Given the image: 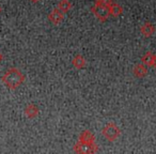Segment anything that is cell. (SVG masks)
<instances>
[{
	"label": "cell",
	"mask_w": 156,
	"mask_h": 154,
	"mask_svg": "<svg viewBox=\"0 0 156 154\" xmlns=\"http://www.w3.org/2000/svg\"><path fill=\"white\" fill-rule=\"evenodd\" d=\"M48 18L54 25H59L63 20V12H61L59 9H55L49 13Z\"/></svg>",
	"instance_id": "5b68a950"
},
{
	"label": "cell",
	"mask_w": 156,
	"mask_h": 154,
	"mask_svg": "<svg viewBox=\"0 0 156 154\" xmlns=\"http://www.w3.org/2000/svg\"><path fill=\"white\" fill-rule=\"evenodd\" d=\"M0 13H1V7H0Z\"/></svg>",
	"instance_id": "ac0fdd59"
},
{
	"label": "cell",
	"mask_w": 156,
	"mask_h": 154,
	"mask_svg": "<svg viewBox=\"0 0 156 154\" xmlns=\"http://www.w3.org/2000/svg\"><path fill=\"white\" fill-rule=\"evenodd\" d=\"M59 10L63 13H67L72 9V3L69 0H61L59 2Z\"/></svg>",
	"instance_id": "7c38bea8"
},
{
	"label": "cell",
	"mask_w": 156,
	"mask_h": 154,
	"mask_svg": "<svg viewBox=\"0 0 156 154\" xmlns=\"http://www.w3.org/2000/svg\"><path fill=\"white\" fill-rule=\"evenodd\" d=\"M31 2H33V3H37V2H39L40 0H30Z\"/></svg>",
	"instance_id": "2e32d148"
},
{
	"label": "cell",
	"mask_w": 156,
	"mask_h": 154,
	"mask_svg": "<svg viewBox=\"0 0 156 154\" xmlns=\"http://www.w3.org/2000/svg\"><path fill=\"white\" fill-rule=\"evenodd\" d=\"M109 10H110V15L115 16V17H118V16H120L123 13V8L118 5V3H115V1H112V2L110 3Z\"/></svg>",
	"instance_id": "9c48e42d"
},
{
	"label": "cell",
	"mask_w": 156,
	"mask_h": 154,
	"mask_svg": "<svg viewBox=\"0 0 156 154\" xmlns=\"http://www.w3.org/2000/svg\"><path fill=\"white\" fill-rule=\"evenodd\" d=\"M96 3H101V5H107L109 7L110 3L112 2V0H95Z\"/></svg>",
	"instance_id": "5bb4252c"
},
{
	"label": "cell",
	"mask_w": 156,
	"mask_h": 154,
	"mask_svg": "<svg viewBox=\"0 0 156 154\" xmlns=\"http://www.w3.org/2000/svg\"><path fill=\"white\" fill-rule=\"evenodd\" d=\"M92 13L98 17V20L100 22H106L107 20L110 16V10L109 7L104 5H101V3H96L92 7Z\"/></svg>",
	"instance_id": "7a4b0ae2"
},
{
	"label": "cell",
	"mask_w": 156,
	"mask_h": 154,
	"mask_svg": "<svg viewBox=\"0 0 156 154\" xmlns=\"http://www.w3.org/2000/svg\"><path fill=\"white\" fill-rule=\"evenodd\" d=\"M25 115L29 118V119H33L39 115V108L35 106L34 104H29L25 109Z\"/></svg>",
	"instance_id": "52a82bcc"
},
{
	"label": "cell",
	"mask_w": 156,
	"mask_h": 154,
	"mask_svg": "<svg viewBox=\"0 0 156 154\" xmlns=\"http://www.w3.org/2000/svg\"><path fill=\"white\" fill-rule=\"evenodd\" d=\"M74 151L78 153H95L98 152V145L93 143H87V142H79L75 145Z\"/></svg>",
	"instance_id": "277c9868"
},
{
	"label": "cell",
	"mask_w": 156,
	"mask_h": 154,
	"mask_svg": "<svg viewBox=\"0 0 156 154\" xmlns=\"http://www.w3.org/2000/svg\"><path fill=\"white\" fill-rule=\"evenodd\" d=\"M147 74V70L144 64H138L134 67V75L138 78H142Z\"/></svg>",
	"instance_id": "30bf717a"
},
{
	"label": "cell",
	"mask_w": 156,
	"mask_h": 154,
	"mask_svg": "<svg viewBox=\"0 0 156 154\" xmlns=\"http://www.w3.org/2000/svg\"><path fill=\"white\" fill-rule=\"evenodd\" d=\"M94 135L90 131H83L79 136V141L80 142H87V143H93L94 142Z\"/></svg>",
	"instance_id": "ba28073f"
},
{
	"label": "cell",
	"mask_w": 156,
	"mask_h": 154,
	"mask_svg": "<svg viewBox=\"0 0 156 154\" xmlns=\"http://www.w3.org/2000/svg\"><path fill=\"white\" fill-rule=\"evenodd\" d=\"M152 67H156V55L153 57V62H152Z\"/></svg>",
	"instance_id": "9a60e30c"
},
{
	"label": "cell",
	"mask_w": 156,
	"mask_h": 154,
	"mask_svg": "<svg viewBox=\"0 0 156 154\" xmlns=\"http://www.w3.org/2000/svg\"><path fill=\"white\" fill-rule=\"evenodd\" d=\"M102 134L104 135V137L107 139V140L115 141L117 138H119L121 132H120V128L118 127L113 122H110V123H108L104 128H103Z\"/></svg>",
	"instance_id": "3957f363"
},
{
	"label": "cell",
	"mask_w": 156,
	"mask_h": 154,
	"mask_svg": "<svg viewBox=\"0 0 156 154\" xmlns=\"http://www.w3.org/2000/svg\"><path fill=\"white\" fill-rule=\"evenodd\" d=\"M1 81L9 89H16L25 81V76L18 69L11 67L1 76Z\"/></svg>",
	"instance_id": "6da1fadb"
},
{
	"label": "cell",
	"mask_w": 156,
	"mask_h": 154,
	"mask_svg": "<svg viewBox=\"0 0 156 154\" xmlns=\"http://www.w3.org/2000/svg\"><path fill=\"white\" fill-rule=\"evenodd\" d=\"M72 62H73V65L76 67V69L81 70L86 66V59L83 58V56H80V55H77V56L73 59Z\"/></svg>",
	"instance_id": "8fae6325"
},
{
	"label": "cell",
	"mask_w": 156,
	"mask_h": 154,
	"mask_svg": "<svg viewBox=\"0 0 156 154\" xmlns=\"http://www.w3.org/2000/svg\"><path fill=\"white\" fill-rule=\"evenodd\" d=\"M2 59H3V56H2V54H1V52H0V62H1V61H2Z\"/></svg>",
	"instance_id": "e0dca14e"
},
{
	"label": "cell",
	"mask_w": 156,
	"mask_h": 154,
	"mask_svg": "<svg viewBox=\"0 0 156 154\" xmlns=\"http://www.w3.org/2000/svg\"><path fill=\"white\" fill-rule=\"evenodd\" d=\"M140 32L142 33L145 38H149L155 32V27H154V25H152L151 23L147 22L144 25H142V27L140 28Z\"/></svg>",
	"instance_id": "8992f818"
},
{
	"label": "cell",
	"mask_w": 156,
	"mask_h": 154,
	"mask_svg": "<svg viewBox=\"0 0 156 154\" xmlns=\"http://www.w3.org/2000/svg\"><path fill=\"white\" fill-rule=\"evenodd\" d=\"M153 57L154 54L151 52H147L145 55H143L142 58H141V61L144 65H147V66H152V62H153Z\"/></svg>",
	"instance_id": "4fadbf2b"
}]
</instances>
